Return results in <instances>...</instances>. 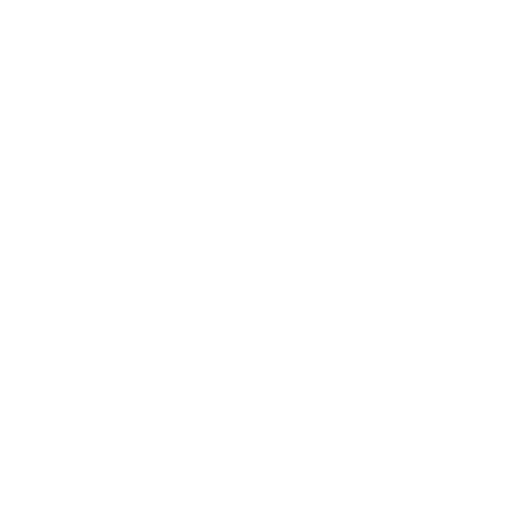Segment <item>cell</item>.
Masks as SVG:
<instances>
[]
</instances>
